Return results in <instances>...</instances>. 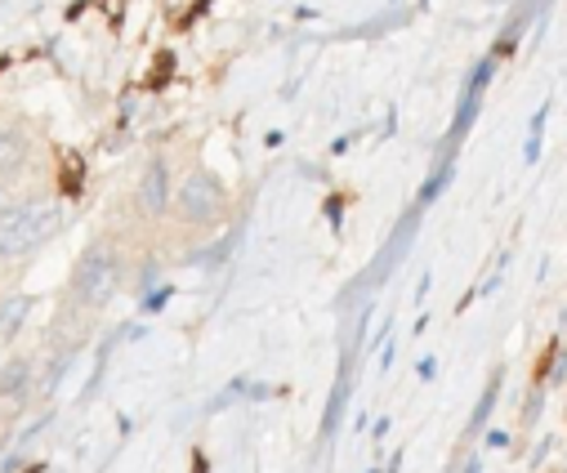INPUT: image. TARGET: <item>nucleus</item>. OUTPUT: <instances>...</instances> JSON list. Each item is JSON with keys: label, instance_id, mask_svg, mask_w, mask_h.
<instances>
[{"label": "nucleus", "instance_id": "f257e3e1", "mask_svg": "<svg viewBox=\"0 0 567 473\" xmlns=\"http://www.w3.org/2000/svg\"><path fill=\"white\" fill-rule=\"evenodd\" d=\"M59 206H10L0 210V259H19L59 233Z\"/></svg>", "mask_w": 567, "mask_h": 473}, {"label": "nucleus", "instance_id": "f03ea898", "mask_svg": "<svg viewBox=\"0 0 567 473\" xmlns=\"http://www.w3.org/2000/svg\"><path fill=\"white\" fill-rule=\"evenodd\" d=\"M121 290V259L103 246L85 250L76 273H72V295L85 304V308H103L112 295Z\"/></svg>", "mask_w": 567, "mask_h": 473}, {"label": "nucleus", "instance_id": "7ed1b4c3", "mask_svg": "<svg viewBox=\"0 0 567 473\" xmlns=\"http://www.w3.org/2000/svg\"><path fill=\"white\" fill-rule=\"evenodd\" d=\"M219 206H224V188H219L215 175H202V171L188 175V179L179 184V193H175V210H179L188 224H206V219H215Z\"/></svg>", "mask_w": 567, "mask_h": 473}, {"label": "nucleus", "instance_id": "20e7f679", "mask_svg": "<svg viewBox=\"0 0 567 473\" xmlns=\"http://www.w3.org/2000/svg\"><path fill=\"white\" fill-rule=\"evenodd\" d=\"M171 202H175V188H171L166 162H162V156H153L148 171H144V184H138V206H144L148 215H162Z\"/></svg>", "mask_w": 567, "mask_h": 473}, {"label": "nucleus", "instance_id": "39448f33", "mask_svg": "<svg viewBox=\"0 0 567 473\" xmlns=\"http://www.w3.org/2000/svg\"><path fill=\"white\" fill-rule=\"evenodd\" d=\"M19 156H23V143H19V134H14V130H6V125H0V171L19 166Z\"/></svg>", "mask_w": 567, "mask_h": 473}, {"label": "nucleus", "instance_id": "423d86ee", "mask_svg": "<svg viewBox=\"0 0 567 473\" xmlns=\"http://www.w3.org/2000/svg\"><path fill=\"white\" fill-rule=\"evenodd\" d=\"M23 312H28V295H14L6 304V312H0V336H10L19 322H23Z\"/></svg>", "mask_w": 567, "mask_h": 473}, {"label": "nucleus", "instance_id": "0eeeda50", "mask_svg": "<svg viewBox=\"0 0 567 473\" xmlns=\"http://www.w3.org/2000/svg\"><path fill=\"white\" fill-rule=\"evenodd\" d=\"M23 380H28V362H14V367H6V380H0V389L14 393Z\"/></svg>", "mask_w": 567, "mask_h": 473}]
</instances>
